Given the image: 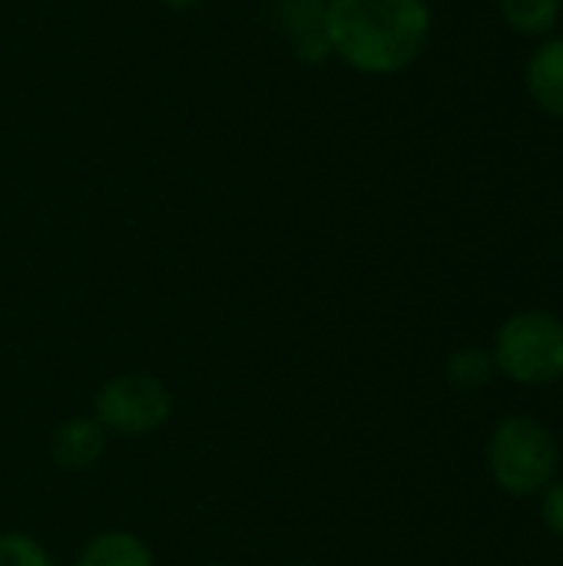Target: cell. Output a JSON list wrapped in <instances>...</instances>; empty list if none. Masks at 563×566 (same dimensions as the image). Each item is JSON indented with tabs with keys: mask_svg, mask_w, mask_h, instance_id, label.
I'll return each instance as SVG.
<instances>
[{
	"mask_svg": "<svg viewBox=\"0 0 563 566\" xmlns=\"http://www.w3.org/2000/svg\"><path fill=\"white\" fill-rule=\"evenodd\" d=\"M209 566H236V564H209Z\"/></svg>",
	"mask_w": 563,
	"mask_h": 566,
	"instance_id": "9a60e30c",
	"label": "cell"
},
{
	"mask_svg": "<svg viewBox=\"0 0 563 566\" xmlns=\"http://www.w3.org/2000/svg\"><path fill=\"white\" fill-rule=\"evenodd\" d=\"M524 86L541 113L563 119V36H544L531 50Z\"/></svg>",
	"mask_w": 563,
	"mask_h": 566,
	"instance_id": "8992f818",
	"label": "cell"
},
{
	"mask_svg": "<svg viewBox=\"0 0 563 566\" xmlns=\"http://www.w3.org/2000/svg\"><path fill=\"white\" fill-rule=\"evenodd\" d=\"M332 56L368 76L408 70L431 40L425 0H325Z\"/></svg>",
	"mask_w": 563,
	"mask_h": 566,
	"instance_id": "6da1fadb",
	"label": "cell"
},
{
	"mask_svg": "<svg viewBox=\"0 0 563 566\" xmlns=\"http://www.w3.org/2000/svg\"><path fill=\"white\" fill-rule=\"evenodd\" d=\"M491 358L498 375L524 388L563 381V318L548 308H524L501 322Z\"/></svg>",
	"mask_w": 563,
	"mask_h": 566,
	"instance_id": "3957f363",
	"label": "cell"
},
{
	"mask_svg": "<svg viewBox=\"0 0 563 566\" xmlns=\"http://www.w3.org/2000/svg\"><path fill=\"white\" fill-rule=\"evenodd\" d=\"M0 566H53V557L37 537L23 531H7L0 534Z\"/></svg>",
	"mask_w": 563,
	"mask_h": 566,
	"instance_id": "8fae6325",
	"label": "cell"
},
{
	"mask_svg": "<svg viewBox=\"0 0 563 566\" xmlns=\"http://www.w3.org/2000/svg\"><path fill=\"white\" fill-rule=\"evenodd\" d=\"M305 3H325V0H305Z\"/></svg>",
	"mask_w": 563,
	"mask_h": 566,
	"instance_id": "5bb4252c",
	"label": "cell"
},
{
	"mask_svg": "<svg viewBox=\"0 0 563 566\" xmlns=\"http://www.w3.org/2000/svg\"><path fill=\"white\" fill-rule=\"evenodd\" d=\"M106 438L96 418H66L50 438V458L60 471H90L106 454Z\"/></svg>",
	"mask_w": 563,
	"mask_h": 566,
	"instance_id": "5b68a950",
	"label": "cell"
},
{
	"mask_svg": "<svg viewBox=\"0 0 563 566\" xmlns=\"http://www.w3.org/2000/svg\"><path fill=\"white\" fill-rule=\"evenodd\" d=\"M561 23H563V17H561Z\"/></svg>",
	"mask_w": 563,
	"mask_h": 566,
	"instance_id": "e0dca14e",
	"label": "cell"
},
{
	"mask_svg": "<svg viewBox=\"0 0 563 566\" xmlns=\"http://www.w3.org/2000/svg\"><path fill=\"white\" fill-rule=\"evenodd\" d=\"M173 415V398L166 385L149 371H123L100 385L93 398V418L106 434L146 438L156 434Z\"/></svg>",
	"mask_w": 563,
	"mask_h": 566,
	"instance_id": "277c9868",
	"label": "cell"
},
{
	"mask_svg": "<svg viewBox=\"0 0 563 566\" xmlns=\"http://www.w3.org/2000/svg\"><path fill=\"white\" fill-rule=\"evenodd\" d=\"M448 381L458 388V391H478V388H488V381L498 375L494 368V358L488 348H478V345H468V348H458L451 358H448Z\"/></svg>",
	"mask_w": 563,
	"mask_h": 566,
	"instance_id": "30bf717a",
	"label": "cell"
},
{
	"mask_svg": "<svg viewBox=\"0 0 563 566\" xmlns=\"http://www.w3.org/2000/svg\"><path fill=\"white\" fill-rule=\"evenodd\" d=\"M166 7H173V10H189V7H196L199 0H163Z\"/></svg>",
	"mask_w": 563,
	"mask_h": 566,
	"instance_id": "4fadbf2b",
	"label": "cell"
},
{
	"mask_svg": "<svg viewBox=\"0 0 563 566\" xmlns=\"http://www.w3.org/2000/svg\"><path fill=\"white\" fill-rule=\"evenodd\" d=\"M289 566H312V564H289Z\"/></svg>",
	"mask_w": 563,
	"mask_h": 566,
	"instance_id": "2e32d148",
	"label": "cell"
},
{
	"mask_svg": "<svg viewBox=\"0 0 563 566\" xmlns=\"http://www.w3.org/2000/svg\"><path fill=\"white\" fill-rule=\"evenodd\" d=\"M76 566H156V557L139 534L103 531L80 551Z\"/></svg>",
	"mask_w": 563,
	"mask_h": 566,
	"instance_id": "ba28073f",
	"label": "cell"
},
{
	"mask_svg": "<svg viewBox=\"0 0 563 566\" xmlns=\"http://www.w3.org/2000/svg\"><path fill=\"white\" fill-rule=\"evenodd\" d=\"M282 33L292 43L295 60L302 63H325L332 56L329 30H325V3L285 0L279 13Z\"/></svg>",
	"mask_w": 563,
	"mask_h": 566,
	"instance_id": "52a82bcc",
	"label": "cell"
},
{
	"mask_svg": "<svg viewBox=\"0 0 563 566\" xmlns=\"http://www.w3.org/2000/svg\"><path fill=\"white\" fill-rule=\"evenodd\" d=\"M538 497H541V521H544V527L563 541V481H551Z\"/></svg>",
	"mask_w": 563,
	"mask_h": 566,
	"instance_id": "7c38bea8",
	"label": "cell"
},
{
	"mask_svg": "<svg viewBox=\"0 0 563 566\" xmlns=\"http://www.w3.org/2000/svg\"><path fill=\"white\" fill-rule=\"evenodd\" d=\"M557 438L538 418L511 415L488 438V474L511 497H538L551 481H557Z\"/></svg>",
	"mask_w": 563,
	"mask_h": 566,
	"instance_id": "7a4b0ae2",
	"label": "cell"
},
{
	"mask_svg": "<svg viewBox=\"0 0 563 566\" xmlns=\"http://www.w3.org/2000/svg\"><path fill=\"white\" fill-rule=\"evenodd\" d=\"M501 20L508 23V30L521 33V36H551L561 27L563 3L561 0H498Z\"/></svg>",
	"mask_w": 563,
	"mask_h": 566,
	"instance_id": "9c48e42d",
	"label": "cell"
}]
</instances>
